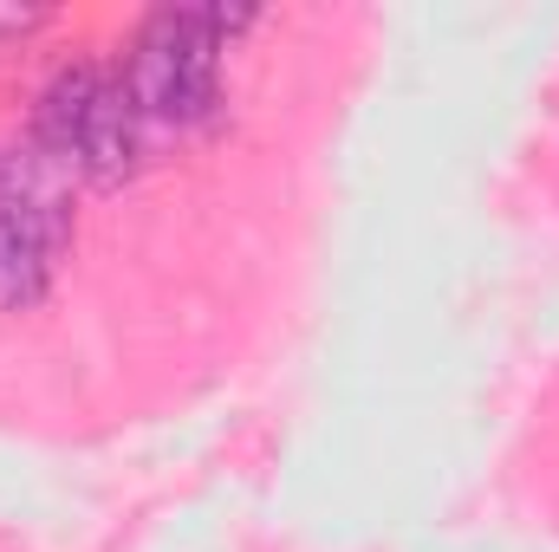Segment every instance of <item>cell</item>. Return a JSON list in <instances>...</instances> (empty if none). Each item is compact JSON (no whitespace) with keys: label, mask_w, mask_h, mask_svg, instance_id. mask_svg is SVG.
Masks as SVG:
<instances>
[{"label":"cell","mask_w":559,"mask_h":552,"mask_svg":"<svg viewBox=\"0 0 559 552\" xmlns=\"http://www.w3.org/2000/svg\"><path fill=\"white\" fill-rule=\"evenodd\" d=\"M52 279V248L0 208V305H33Z\"/></svg>","instance_id":"3"},{"label":"cell","mask_w":559,"mask_h":552,"mask_svg":"<svg viewBox=\"0 0 559 552\" xmlns=\"http://www.w3.org/2000/svg\"><path fill=\"white\" fill-rule=\"evenodd\" d=\"M143 143H150V131H143L124 79H98V98H92V111H85V124H79V143H72L79 182H92V189H124L143 163Z\"/></svg>","instance_id":"2"},{"label":"cell","mask_w":559,"mask_h":552,"mask_svg":"<svg viewBox=\"0 0 559 552\" xmlns=\"http://www.w3.org/2000/svg\"><path fill=\"white\" fill-rule=\"evenodd\" d=\"M189 46H195V26L189 13H156L138 33L131 59H124V92L138 105L143 131H163V124H182V72H189Z\"/></svg>","instance_id":"1"}]
</instances>
